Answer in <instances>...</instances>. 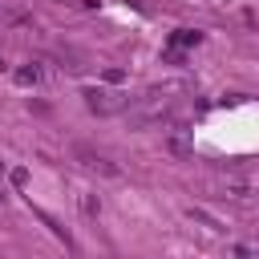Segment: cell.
I'll list each match as a JSON object with an SVG mask.
<instances>
[{
	"label": "cell",
	"mask_w": 259,
	"mask_h": 259,
	"mask_svg": "<svg viewBox=\"0 0 259 259\" xmlns=\"http://www.w3.org/2000/svg\"><path fill=\"white\" fill-rule=\"evenodd\" d=\"M85 105L93 109V113H121L130 101L121 97V93H105V89H85Z\"/></svg>",
	"instance_id": "obj_1"
},
{
	"label": "cell",
	"mask_w": 259,
	"mask_h": 259,
	"mask_svg": "<svg viewBox=\"0 0 259 259\" xmlns=\"http://www.w3.org/2000/svg\"><path fill=\"white\" fill-rule=\"evenodd\" d=\"M73 158H77L81 166H89V170H97V174H109V178L117 174V166H113L109 158H101V154H93L89 146H73Z\"/></svg>",
	"instance_id": "obj_2"
}]
</instances>
